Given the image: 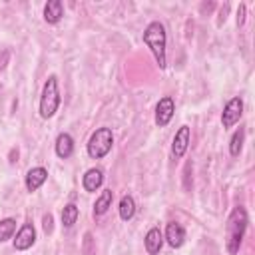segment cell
<instances>
[{
  "instance_id": "1",
  "label": "cell",
  "mask_w": 255,
  "mask_h": 255,
  "mask_svg": "<svg viewBox=\"0 0 255 255\" xmlns=\"http://www.w3.org/2000/svg\"><path fill=\"white\" fill-rule=\"evenodd\" d=\"M247 223H249V217H247L245 207H241V205L233 207V211L229 213L227 223H225V247L231 255L239 253V247H241L245 231H247Z\"/></svg>"
},
{
  "instance_id": "2",
  "label": "cell",
  "mask_w": 255,
  "mask_h": 255,
  "mask_svg": "<svg viewBox=\"0 0 255 255\" xmlns=\"http://www.w3.org/2000/svg\"><path fill=\"white\" fill-rule=\"evenodd\" d=\"M143 44L149 48V52L155 58V64L163 70L167 66V56H165V46H167V34L165 26L161 22H149L143 30Z\"/></svg>"
},
{
  "instance_id": "3",
  "label": "cell",
  "mask_w": 255,
  "mask_h": 255,
  "mask_svg": "<svg viewBox=\"0 0 255 255\" xmlns=\"http://www.w3.org/2000/svg\"><path fill=\"white\" fill-rule=\"evenodd\" d=\"M60 108V90H58V78L52 74L42 86L40 94V118L48 120L52 118Z\"/></svg>"
},
{
  "instance_id": "4",
  "label": "cell",
  "mask_w": 255,
  "mask_h": 255,
  "mask_svg": "<svg viewBox=\"0 0 255 255\" xmlns=\"http://www.w3.org/2000/svg\"><path fill=\"white\" fill-rule=\"evenodd\" d=\"M114 133L110 128H98L88 139V155L92 159H102L112 151Z\"/></svg>"
},
{
  "instance_id": "5",
  "label": "cell",
  "mask_w": 255,
  "mask_h": 255,
  "mask_svg": "<svg viewBox=\"0 0 255 255\" xmlns=\"http://www.w3.org/2000/svg\"><path fill=\"white\" fill-rule=\"evenodd\" d=\"M241 116H243V100L241 98H231L225 104L223 112H221V124H223V128H233L241 120Z\"/></svg>"
},
{
  "instance_id": "6",
  "label": "cell",
  "mask_w": 255,
  "mask_h": 255,
  "mask_svg": "<svg viewBox=\"0 0 255 255\" xmlns=\"http://www.w3.org/2000/svg\"><path fill=\"white\" fill-rule=\"evenodd\" d=\"M189 141H191V128L189 126H181L175 135H173V141H171V155L173 159H181L189 147Z\"/></svg>"
},
{
  "instance_id": "7",
  "label": "cell",
  "mask_w": 255,
  "mask_h": 255,
  "mask_svg": "<svg viewBox=\"0 0 255 255\" xmlns=\"http://www.w3.org/2000/svg\"><path fill=\"white\" fill-rule=\"evenodd\" d=\"M175 114V102L171 96H163L155 106V124L159 128H165Z\"/></svg>"
},
{
  "instance_id": "8",
  "label": "cell",
  "mask_w": 255,
  "mask_h": 255,
  "mask_svg": "<svg viewBox=\"0 0 255 255\" xmlns=\"http://www.w3.org/2000/svg\"><path fill=\"white\" fill-rule=\"evenodd\" d=\"M36 243V229L32 223H24L18 233H16V239H14V249L16 251H26L30 249L32 245Z\"/></svg>"
},
{
  "instance_id": "9",
  "label": "cell",
  "mask_w": 255,
  "mask_h": 255,
  "mask_svg": "<svg viewBox=\"0 0 255 255\" xmlns=\"http://www.w3.org/2000/svg\"><path fill=\"white\" fill-rule=\"evenodd\" d=\"M48 179V169L46 167H32L28 173H26V179H24V183H26V189L32 193V191H36V189H40L42 185H44V181Z\"/></svg>"
},
{
  "instance_id": "10",
  "label": "cell",
  "mask_w": 255,
  "mask_h": 255,
  "mask_svg": "<svg viewBox=\"0 0 255 255\" xmlns=\"http://www.w3.org/2000/svg\"><path fill=\"white\" fill-rule=\"evenodd\" d=\"M165 241L171 245V247H181L185 243V229L181 223L177 221H169L167 227H165Z\"/></svg>"
},
{
  "instance_id": "11",
  "label": "cell",
  "mask_w": 255,
  "mask_h": 255,
  "mask_svg": "<svg viewBox=\"0 0 255 255\" xmlns=\"http://www.w3.org/2000/svg\"><path fill=\"white\" fill-rule=\"evenodd\" d=\"M143 245H145V251L149 255H157L163 247V233L159 231V227H151L147 233H145V239H143Z\"/></svg>"
},
{
  "instance_id": "12",
  "label": "cell",
  "mask_w": 255,
  "mask_h": 255,
  "mask_svg": "<svg viewBox=\"0 0 255 255\" xmlns=\"http://www.w3.org/2000/svg\"><path fill=\"white\" fill-rule=\"evenodd\" d=\"M102 183H104V171L98 169V167L88 169V171L84 173V177H82V185H84V189L90 191V193L96 191V189H100Z\"/></svg>"
},
{
  "instance_id": "13",
  "label": "cell",
  "mask_w": 255,
  "mask_h": 255,
  "mask_svg": "<svg viewBox=\"0 0 255 255\" xmlns=\"http://www.w3.org/2000/svg\"><path fill=\"white\" fill-rule=\"evenodd\" d=\"M64 16V6L60 0H48L44 6V20L48 24H58Z\"/></svg>"
},
{
  "instance_id": "14",
  "label": "cell",
  "mask_w": 255,
  "mask_h": 255,
  "mask_svg": "<svg viewBox=\"0 0 255 255\" xmlns=\"http://www.w3.org/2000/svg\"><path fill=\"white\" fill-rule=\"evenodd\" d=\"M72 153H74V139L70 133L64 131L56 137V155L62 159H68Z\"/></svg>"
},
{
  "instance_id": "15",
  "label": "cell",
  "mask_w": 255,
  "mask_h": 255,
  "mask_svg": "<svg viewBox=\"0 0 255 255\" xmlns=\"http://www.w3.org/2000/svg\"><path fill=\"white\" fill-rule=\"evenodd\" d=\"M112 199H114L112 189H104V191L100 193V197L96 199V203H94V215H96V217L104 215V213L112 207Z\"/></svg>"
},
{
  "instance_id": "16",
  "label": "cell",
  "mask_w": 255,
  "mask_h": 255,
  "mask_svg": "<svg viewBox=\"0 0 255 255\" xmlns=\"http://www.w3.org/2000/svg\"><path fill=\"white\" fill-rule=\"evenodd\" d=\"M118 209H120V217L124 221H129L135 215V201H133V197L131 195H124L120 199V207Z\"/></svg>"
},
{
  "instance_id": "17",
  "label": "cell",
  "mask_w": 255,
  "mask_h": 255,
  "mask_svg": "<svg viewBox=\"0 0 255 255\" xmlns=\"http://www.w3.org/2000/svg\"><path fill=\"white\" fill-rule=\"evenodd\" d=\"M78 215H80V209H78V205H74V203H68V205H64V209H62V225H64L66 229L74 227V223L78 221Z\"/></svg>"
},
{
  "instance_id": "18",
  "label": "cell",
  "mask_w": 255,
  "mask_h": 255,
  "mask_svg": "<svg viewBox=\"0 0 255 255\" xmlns=\"http://www.w3.org/2000/svg\"><path fill=\"white\" fill-rule=\"evenodd\" d=\"M243 141H245V129L239 128V129H235V133H233L231 139H229V153H231L233 157H237V155L241 153Z\"/></svg>"
},
{
  "instance_id": "19",
  "label": "cell",
  "mask_w": 255,
  "mask_h": 255,
  "mask_svg": "<svg viewBox=\"0 0 255 255\" xmlns=\"http://www.w3.org/2000/svg\"><path fill=\"white\" fill-rule=\"evenodd\" d=\"M16 231V219L12 217H6V219H0V243L8 241Z\"/></svg>"
},
{
  "instance_id": "20",
  "label": "cell",
  "mask_w": 255,
  "mask_h": 255,
  "mask_svg": "<svg viewBox=\"0 0 255 255\" xmlns=\"http://www.w3.org/2000/svg\"><path fill=\"white\" fill-rule=\"evenodd\" d=\"M42 227H44V233H46V235L52 233V229H54V217H52V213H46V215L42 217Z\"/></svg>"
},
{
  "instance_id": "21",
  "label": "cell",
  "mask_w": 255,
  "mask_h": 255,
  "mask_svg": "<svg viewBox=\"0 0 255 255\" xmlns=\"http://www.w3.org/2000/svg\"><path fill=\"white\" fill-rule=\"evenodd\" d=\"M189 171H191V163L187 161V163H185V169H183V179H185V181H183V187H185V191H189V189H191V181H189Z\"/></svg>"
},
{
  "instance_id": "22",
  "label": "cell",
  "mask_w": 255,
  "mask_h": 255,
  "mask_svg": "<svg viewBox=\"0 0 255 255\" xmlns=\"http://www.w3.org/2000/svg\"><path fill=\"white\" fill-rule=\"evenodd\" d=\"M84 253L86 255H92V233H86L84 235Z\"/></svg>"
},
{
  "instance_id": "23",
  "label": "cell",
  "mask_w": 255,
  "mask_h": 255,
  "mask_svg": "<svg viewBox=\"0 0 255 255\" xmlns=\"http://www.w3.org/2000/svg\"><path fill=\"white\" fill-rule=\"evenodd\" d=\"M245 22V4H239V10H237V26H241Z\"/></svg>"
}]
</instances>
